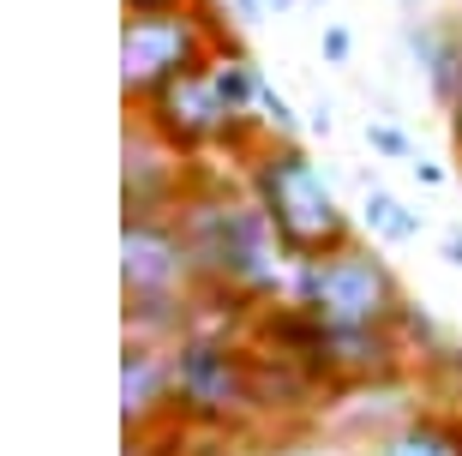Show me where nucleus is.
I'll use <instances>...</instances> for the list:
<instances>
[{
	"mask_svg": "<svg viewBox=\"0 0 462 456\" xmlns=\"http://www.w3.org/2000/svg\"><path fill=\"white\" fill-rule=\"evenodd\" d=\"M174 421V360L169 342L126 337L120 342V433H162Z\"/></svg>",
	"mask_w": 462,
	"mask_h": 456,
	"instance_id": "6e6552de",
	"label": "nucleus"
},
{
	"mask_svg": "<svg viewBox=\"0 0 462 456\" xmlns=\"http://www.w3.org/2000/svg\"><path fill=\"white\" fill-rule=\"evenodd\" d=\"M396 6H402V13H409V18H414V13H420V0H396Z\"/></svg>",
	"mask_w": 462,
	"mask_h": 456,
	"instance_id": "412c9836",
	"label": "nucleus"
},
{
	"mask_svg": "<svg viewBox=\"0 0 462 456\" xmlns=\"http://www.w3.org/2000/svg\"><path fill=\"white\" fill-rule=\"evenodd\" d=\"M228 13H235V24H240V31H253V24L276 18V13H271V0H228Z\"/></svg>",
	"mask_w": 462,
	"mask_h": 456,
	"instance_id": "2eb2a0df",
	"label": "nucleus"
},
{
	"mask_svg": "<svg viewBox=\"0 0 462 456\" xmlns=\"http://www.w3.org/2000/svg\"><path fill=\"white\" fill-rule=\"evenodd\" d=\"M180 235H187L192 271L205 288L210 306H228V312H253L264 301H282L289 288V253L276 240L271 217L253 204L246 181H223V174L199 163V181L174 210Z\"/></svg>",
	"mask_w": 462,
	"mask_h": 456,
	"instance_id": "f257e3e1",
	"label": "nucleus"
},
{
	"mask_svg": "<svg viewBox=\"0 0 462 456\" xmlns=\"http://www.w3.org/2000/svg\"><path fill=\"white\" fill-rule=\"evenodd\" d=\"M228 306H205V319L187 337L169 342L174 360V421L205 426V433H240V426L264 421L253 396V360L235 337L223 330Z\"/></svg>",
	"mask_w": 462,
	"mask_h": 456,
	"instance_id": "7ed1b4c3",
	"label": "nucleus"
},
{
	"mask_svg": "<svg viewBox=\"0 0 462 456\" xmlns=\"http://www.w3.org/2000/svg\"><path fill=\"white\" fill-rule=\"evenodd\" d=\"M300 6H307V0H271V13L282 18V13H300Z\"/></svg>",
	"mask_w": 462,
	"mask_h": 456,
	"instance_id": "aec40b11",
	"label": "nucleus"
},
{
	"mask_svg": "<svg viewBox=\"0 0 462 456\" xmlns=\"http://www.w3.org/2000/svg\"><path fill=\"white\" fill-rule=\"evenodd\" d=\"M199 181V163L169 151L138 115H126V144H120V217H174L180 199Z\"/></svg>",
	"mask_w": 462,
	"mask_h": 456,
	"instance_id": "0eeeda50",
	"label": "nucleus"
},
{
	"mask_svg": "<svg viewBox=\"0 0 462 456\" xmlns=\"http://www.w3.org/2000/svg\"><path fill=\"white\" fill-rule=\"evenodd\" d=\"M330 120H337V115H330V102L319 97V102L307 108V126H312V133H330Z\"/></svg>",
	"mask_w": 462,
	"mask_h": 456,
	"instance_id": "6ab92c4d",
	"label": "nucleus"
},
{
	"mask_svg": "<svg viewBox=\"0 0 462 456\" xmlns=\"http://www.w3.org/2000/svg\"><path fill=\"white\" fill-rule=\"evenodd\" d=\"M360 144H366V151H373L378 163H414V156H420L414 133L402 126V120H391V115L366 120V126H360Z\"/></svg>",
	"mask_w": 462,
	"mask_h": 456,
	"instance_id": "f8f14e48",
	"label": "nucleus"
},
{
	"mask_svg": "<svg viewBox=\"0 0 462 456\" xmlns=\"http://www.w3.org/2000/svg\"><path fill=\"white\" fill-rule=\"evenodd\" d=\"M366 456H462V414L420 408L409 421L384 426L378 439H366Z\"/></svg>",
	"mask_w": 462,
	"mask_h": 456,
	"instance_id": "9d476101",
	"label": "nucleus"
},
{
	"mask_svg": "<svg viewBox=\"0 0 462 456\" xmlns=\"http://www.w3.org/2000/svg\"><path fill=\"white\" fill-rule=\"evenodd\" d=\"M126 13H174V6H192V0H120Z\"/></svg>",
	"mask_w": 462,
	"mask_h": 456,
	"instance_id": "a211bd4d",
	"label": "nucleus"
},
{
	"mask_svg": "<svg viewBox=\"0 0 462 456\" xmlns=\"http://www.w3.org/2000/svg\"><path fill=\"white\" fill-rule=\"evenodd\" d=\"M409 169H414V181H420V186H445V163H432V156H414Z\"/></svg>",
	"mask_w": 462,
	"mask_h": 456,
	"instance_id": "f3484780",
	"label": "nucleus"
},
{
	"mask_svg": "<svg viewBox=\"0 0 462 456\" xmlns=\"http://www.w3.org/2000/svg\"><path fill=\"white\" fill-rule=\"evenodd\" d=\"M319 54H325V67H348V54H355V31H348V24H325Z\"/></svg>",
	"mask_w": 462,
	"mask_h": 456,
	"instance_id": "4468645a",
	"label": "nucleus"
},
{
	"mask_svg": "<svg viewBox=\"0 0 462 456\" xmlns=\"http://www.w3.org/2000/svg\"><path fill=\"white\" fill-rule=\"evenodd\" d=\"M282 301L319 312L325 324H360V330H396L402 319V283H396L391 258L373 240H348L325 258H289V288Z\"/></svg>",
	"mask_w": 462,
	"mask_h": 456,
	"instance_id": "20e7f679",
	"label": "nucleus"
},
{
	"mask_svg": "<svg viewBox=\"0 0 462 456\" xmlns=\"http://www.w3.org/2000/svg\"><path fill=\"white\" fill-rule=\"evenodd\" d=\"M307 6H325V0H307Z\"/></svg>",
	"mask_w": 462,
	"mask_h": 456,
	"instance_id": "4be33fe9",
	"label": "nucleus"
},
{
	"mask_svg": "<svg viewBox=\"0 0 462 456\" xmlns=\"http://www.w3.org/2000/svg\"><path fill=\"white\" fill-rule=\"evenodd\" d=\"M126 115H138L162 144H169V151L187 156V163H210V156H223V151L240 163V156L264 138L258 120L235 115V102L223 97L210 60H205V67H192V72H180V79H169L156 97H144L138 108H126Z\"/></svg>",
	"mask_w": 462,
	"mask_h": 456,
	"instance_id": "423d86ee",
	"label": "nucleus"
},
{
	"mask_svg": "<svg viewBox=\"0 0 462 456\" xmlns=\"http://www.w3.org/2000/svg\"><path fill=\"white\" fill-rule=\"evenodd\" d=\"M217 49H240V31H228V18L217 0H192L174 13H126L120 24V90L126 108L180 79V72L205 67Z\"/></svg>",
	"mask_w": 462,
	"mask_h": 456,
	"instance_id": "39448f33",
	"label": "nucleus"
},
{
	"mask_svg": "<svg viewBox=\"0 0 462 456\" xmlns=\"http://www.w3.org/2000/svg\"><path fill=\"white\" fill-rule=\"evenodd\" d=\"M253 456H348L337 439H312V433H282V439L258 444Z\"/></svg>",
	"mask_w": 462,
	"mask_h": 456,
	"instance_id": "ddd939ff",
	"label": "nucleus"
},
{
	"mask_svg": "<svg viewBox=\"0 0 462 456\" xmlns=\"http://www.w3.org/2000/svg\"><path fill=\"white\" fill-rule=\"evenodd\" d=\"M360 222H366V235L384 240V247H414V240L427 235V217H420L414 204H402L396 192H384L378 181L360 192Z\"/></svg>",
	"mask_w": 462,
	"mask_h": 456,
	"instance_id": "9b49d317",
	"label": "nucleus"
},
{
	"mask_svg": "<svg viewBox=\"0 0 462 456\" xmlns=\"http://www.w3.org/2000/svg\"><path fill=\"white\" fill-rule=\"evenodd\" d=\"M402 49H409V60L420 67L427 97L439 102V115H445L450 102H457V90H462V18L457 13L409 18V24H402Z\"/></svg>",
	"mask_w": 462,
	"mask_h": 456,
	"instance_id": "1a4fd4ad",
	"label": "nucleus"
},
{
	"mask_svg": "<svg viewBox=\"0 0 462 456\" xmlns=\"http://www.w3.org/2000/svg\"><path fill=\"white\" fill-rule=\"evenodd\" d=\"M439 258H445V265H462V222H450L445 235H439Z\"/></svg>",
	"mask_w": 462,
	"mask_h": 456,
	"instance_id": "dca6fc26",
	"label": "nucleus"
},
{
	"mask_svg": "<svg viewBox=\"0 0 462 456\" xmlns=\"http://www.w3.org/2000/svg\"><path fill=\"white\" fill-rule=\"evenodd\" d=\"M240 181H246L253 204L271 217L289 258H325L355 240V222H348L343 199L330 192L325 169L312 163V151L300 138L264 133L253 151L240 156Z\"/></svg>",
	"mask_w": 462,
	"mask_h": 456,
	"instance_id": "f03ea898",
	"label": "nucleus"
}]
</instances>
